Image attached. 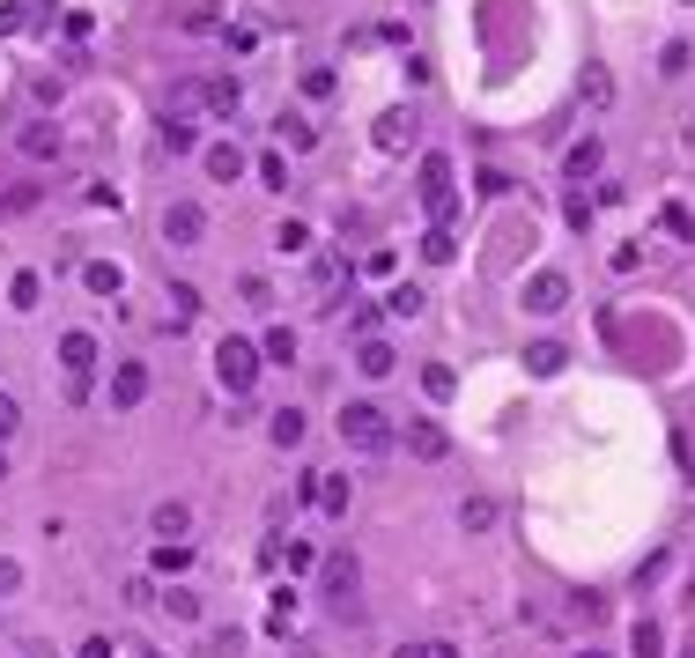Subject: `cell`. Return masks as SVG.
<instances>
[{
	"label": "cell",
	"mask_w": 695,
	"mask_h": 658,
	"mask_svg": "<svg viewBox=\"0 0 695 658\" xmlns=\"http://www.w3.org/2000/svg\"><path fill=\"white\" fill-rule=\"evenodd\" d=\"M392 363H400V355H392L385 341H363V348H355V370H363V378H392Z\"/></svg>",
	"instance_id": "12"
},
{
	"label": "cell",
	"mask_w": 695,
	"mask_h": 658,
	"mask_svg": "<svg viewBox=\"0 0 695 658\" xmlns=\"http://www.w3.org/2000/svg\"><path fill=\"white\" fill-rule=\"evenodd\" d=\"M318 511H333V518H341V511H348V481H333V474L318 481Z\"/></svg>",
	"instance_id": "25"
},
{
	"label": "cell",
	"mask_w": 695,
	"mask_h": 658,
	"mask_svg": "<svg viewBox=\"0 0 695 658\" xmlns=\"http://www.w3.org/2000/svg\"><path fill=\"white\" fill-rule=\"evenodd\" d=\"M200 230H208V215L193 208V200H171V208H163V244H200Z\"/></svg>",
	"instance_id": "4"
},
{
	"label": "cell",
	"mask_w": 695,
	"mask_h": 658,
	"mask_svg": "<svg viewBox=\"0 0 695 658\" xmlns=\"http://www.w3.org/2000/svg\"><path fill=\"white\" fill-rule=\"evenodd\" d=\"M392 658H459V651H452V644H437V636H422V644H400Z\"/></svg>",
	"instance_id": "31"
},
{
	"label": "cell",
	"mask_w": 695,
	"mask_h": 658,
	"mask_svg": "<svg viewBox=\"0 0 695 658\" xmlns=\"http://www.w3.org/2000/svg\"><path fill=\"white\" fill-rule=\"evenodd\" d=\"M23 429V407H15V392H0V437H15Z\"/></svg>",
	"instance_id": "36"
},
{
	"label": "cell",
	"mask_w": 695,
	"mask_h": 658,
	"mask_svg": "<svg viewBox=\"0 0 695 658\" xmlns=\"http://www.w3.org/2000/svg\"><path fill=\"white\" fill-rule=\"evenodd\" d=\"M385 311H392V318H415V311H422V289H415V281H400V289L385 296Z\"/></svg>",
	"instance_id": "22"
},
{
	"label": "cell",
	"mask_w": 695,
	"mask_h": 658,
	"mask_svg": "<svg viewBox=\"0 0 695 658\" xmlns=\"http://www.w3.org/2000/svg\"><path fill=\"white\" fill-rule=\"evenodd\" d=\"M185 562H193V548H185V540H163V548H156V570H185Z\"/></svg>",
	"instance_id": "33"
},
{
	"label": "cell",
	"mask_w": 695,
	"mask_h": 658,
	"mask_svg": "<svg viewBox=\"0 0 695 658\" xmlns=\"http://www.w3.org/2000/svg\"><path fill=\"white\" fill-rule=\"evenodd\" d=\"M585 658H599V651H585Z\"/></svg>",
	"instance_id": "41"
},
{
	"label": "cell",
	"mask_w": 695,
	"mask_h": 658,
	"mask_svg": "<svg viewBox=\"0 0 695 658\" xmlns=\"http://www.w3.org/2000/svg\"><path fill=\"white\" fill-rule=\"evenodd\" d=\"M415 141V119H400V111H392V119L378 126V148H407Z\"/></svg>",
	"instance_id": "24"
},
{
	"label": "cell",
	"mask_w": 695,
	"mask_h": 658,
	"mask_svg": "<svg viewBox=\"0 0 695 658\" xmlns=\"http://www.w3.org/2000/svg\"><path fill=\"white\" fill-rule=\"evenodd\" d=\"M0 474H8V459H0Z\"/></svg>",
	"instance_id": "40"
},
{
	"label": "cell",
	"mask_w": 695,
	"mask_h": 658,
	"mask_svg": "<svg viewBox=\"0 0 695 658\" xmlns=\"http://www.w3.org/2000/svg\"><path fill=\"white\" fill-rule=\"evenodd\" d=\"M289 614H296V592L281 585V592H274V614H267V622H274V629H289Z\"/></svg>",
	"instance_id": "37"
},
{
	"label": "cell",
	"mask_w": 695,
	"mask_h": 658,
	"mask_svg": "<svg viewBox=\"0 0 695 658\" xmlns=\"http://www.w3.org/2000/svg\"><path fill=\"white\" fill-rule=\"evenodd\" d=\"M562 304H570V281H562V274H533V281H525V311H533V318H555Z\"/></svg>",
	"instance_id": "5"
},
{
	"label": "cell",
	"mask_w": 695,
	"mask_h": 658,
	"mask_svg": "<svg viewBox=\"0 0 695 658\" xmlns=\"http://www.w3.org/2000/svg\"><path fill=\"white\" fill-rule=\"evenodd\" d=\"M15 585H23V562H8V555H0V592H15Z\"/></svg>",
	"instance_id": "39"
},
{
	"label": "cell",
	"mask_w": 695,
	"mask_h": 658,
	"mask_svg": "<svg viewBox=\"0 0 695 658\" xmlns=\"http://www.w3.org/2000/svg\"><path fill=\"white\" fill-rule=\"evenodd\" d=\"M208 178H222V185L244 178V148H237V141H215V148H208Z\"/></svg>",
	"instance_id": "11"
},
{
	"label": "cell",
	"mask_w": 695,
	"mask_h": 658,
	"mask_svg": "<svg viewBox=\"0 0 695 658\" xmlns=\"http://www.w3.org/2000/svg\"><path fill=\"white\" fill-rule=\"evenodd\" d=\"M688 658H695V651H688Z\"/></svg>",
	"instance_id": "42"
},
{
	"label": "cell",
	"mask_w": 695,
	"mask_h": 658,
	"mask_svg": "<svg viewBox=\"0 0 695 658\" xmlns=\"http://www.w3.org/2000/svg\"><path fill=\"white\" fill-rule=\"evenodd\" d=\"M0 208H8V215H23V208H37V185H8V193H0Z\"/></svg>",
	"instance_id": "35"
},
{
	"label": "cell",
	"mask_w": 695,
	"mask_h": 658,
	"mask_svg": "<svg viewBox=\"0 0 695 658\" xmlns=\"http://www.w3.org/2000/svg\"><path fill=\"white\" fill-rule=\"evenodd\" d=\"M562 171H570L577 185H585V178L599 171V134H585V141H577V148H570V156H562Z\"/></svg>",
	"instance_id": "15"
},
{
	"label": "cell",
	"mask_w": 695,
	"mask_h": 658,
	"mask_svg": "<svg viewBox=\"0 0 695 658\" xmlns=\"http://www.w3.org/2000/svg\"><path fill=\"white\" fill-rule=\"evenodd\" d=\"M274 134H281V141H289V148H311V141H318V126H311V119H281V126H274Z\"/></svg>",
	"instance_id": "29"
},
{
	"label": "cell",
	"mask_w": 695,
	"mask_h": 658,
	"mask_svg": "<svg viewBox=\"0 0 695 658\" xmlns=\"http://www.w3.org/2000/svg\"><path fill=\"white\" fill-rule=\"evenodd\" d=\"M200 134H193V126H185V119H171V111H163V148H171V156H185V148H193Z\"/></svg>",
	"instance_id": "23"
},
{
	"label": "cell",
	"mask_w": 695,
	"mask_h": 658,
	"mask_svg": "<svg viewBox=\"0 0 695 658\" xmlns=\"http://www.w3.org/2000/svg\"><path fill=\"white\" fill-rule=\"evenodd\" d=\"M259 355H267V363H296V333H289V326H274L267 341H259Z\"/></svg>",
	"instance_id": "20"
},
{
	"label": "cell",
	"mask_w": 695,
	"mask_h": 658,
	"mask_svg": "<svg viewBox=\"0 0 695 658\" xmlns=\"http://www.w3.org/2000/svg\"><path fill=\"white\" fill-rule=\"evenodd\" d=\"M148 525H156V540H185V533H193V511H185V503H156Z\"/></svg>",
	"instance_id": "10"
},
{
	"label": "cell",
	"mask_w": 695,
	"mask_h": 658,
	"mask_svg": "<svg viewBox=\"0 0 695 658\" xmlns=\"http://www.w3.org/2000/svg\"><path fill=\"white\" fill-rule=\"evenodd\" d=\"M459 525H466V533H488V525H496V503H488V496H466V503H459Z\"/></svg>",
	"instance_id": "18"
},
{
	"label": "cell",
	"mask_w": 695,
	"mask_h": 658,
	"mask_svg": "<svg viewBox=\"0 0 695 658\" xmlns=\"http://www.w3.org/2000/svg\"><path fill=\"white\" fill-rule=\"evenodd\" d=\"M148 400V363H119L111 370V407H141Z\"/></svg>",
	"instance_id": "7"
},
{
	"label": "cell",
	"mask_w": 695,
	"mask_h": 658,
	"mask_svg": "<svg viewBox=\"0 0 695 658\" xmlns=\"http://www.w3.org/2000/svg\"><path fill=\"white\" fill-rule=\"evenodd\" d=\"M171 311H178V318L200 311V289H193V281H171Z\"/></svg>",
	"instance_id": "34"
},
{
	"label": "cell",
	"mask_w": 695,
	"mask_h": 658,
	"mask_svg": "<svg viewBox=\"0 0 695 658\" xmlns=\"http://www.w3.org/2000/svg\"><path fill=\"white\" fill-rule=\"evenodd\" d=\"M422 385H429V400H452V385H459V378H452L444 363H429V370H422Z\"/></svg>",
	"instance_id": "32"
},
{
	"label": "cell",
	"mask_w": 695,
	"mask_h": 658,
	"mask_svg": "<svg viewBox=\"0 0 695 658\" xmlns=\"http://www.w3.org/2000/svg\"><path fill=\"white\" fill-rule=\"evenodd\" d=\"M237 74H208V82H200V104H215V111H237Z\"/></svg>",
	"instance_id": "14"
},
{
	"label": "cell",
	"mask_w": 695,
	"mask_h": 658,
	"mask_svg": "<svg viewBox=\"0 0 695 658\" xmlns=\"http://www.w3.org/2000/svg\"><path fill=\"white\" fill-rule=\"evenodd\" d=\"M259 363H267V355H259L252 341H222L215 348V378L230 385V392H252L259 385Z\"/></svg>",
	"instance_id": "2"
},
{
	"label": "cell",
	"mask_w": 695,
	"mask_h": 658,
	"mask_svg": "<svg viewBox=\"0 0 695 658\" xmlns=\"http://www.w3.org/2000/svg\"><path fill=\"white\" fill-rule=\"evenodd\" d=\"M37 296H45V281H37V274H15L8 281V304L15 311H37Z\"/></svg>",
	"instance_id": "19"
},
{
	"label": "cell",
	"mask_w": 695,
	"mask_h": 658,
	"mask_svg": "<svg viewBox=\"0 0 695 658\" xmlns=\"http://www.w3.org/2000/svg\"><path fill=\"white\" fill-rule=\"evenodd\" d=\"M156 607H171V614H178V622H200V599H193V592H185V585H171V599H156Z\"/></svg>",
	"instance_id": "28"
},
{
	"label": "cell",
	"mask_w": 695,
	"mask_h": 658,
	"mask_svg": "<svg viewBox=\"0 0 695 658\" xmlns=\"http://www.w3.org/2000/svg\"><path fill=\"white\" fill-rule=\"evenodd\" d=\"M274 244H281V252H311V230H304V222H281V230H274Z\"/></svg>",
	"instance_id": "27"
},
{
	"label": "cell",
	"mask_w": 695,
	"mask_h": 658,
	"mask_svg": "<svg viewBox=\"0 0 695 658\" xmlns=\"http://www.w3.org/2000/svg\"><path fill=\"white\" fill-rule=\"evenodd\" d=\"M82 281H89V289H97V296H119V281H126V274H119V267H104V259H97V267H89Z\"/></svg>",
	"instance_id": "30"
},
{
	"label": "cell",
	"mask_w": 695,
	"mask_h": 658,
	"mask_svg": "<svg viewBox=\"0 0 695 658\" xmlns=\"http://www.w3.org/2000/svg\"><path fill=\"white\" fill-rule=\"evenodd\" d=\"M60 370H67V385L82 392L89 370H97V341H89V333H67V341H60Z\"/></svg>",
	"instance_id": "6"
},
{
	"label": "cell",
	"mask_w": 695,
	"mask_h": 658,
	"mask_svg": "<svg viewBox=\"0 0 695 658\" xmlns=\"http://www.w3.org/2000/svg\"><path fill=\"white\" fill-rule=\"evenodd\" d=\"M629 651H636V658H659V651H666V629H659V622H636Z\"/></svg>",
	"instance_id": "21"
},
{
	"label": "cell",
	"mask_w": 695,
	"mask_h": 658,
	"mask_svg": "<svg viewBox=\"0 0 695 658\" xmlns=\"http://www.w3.org/2000/svg\"><path fill=\"white\" fill-rule=\"evenodd\" d=\"M407 451H415V459H444V451H452V437H444L437 422H407Z\"/></svg>",
	"instance_id": "9"
},
{
	"label": "cell",
	"mask_w": 695,
	"mask_h": 658,
	"mask_svg": "<svg viewBox=\"0 0 695 658\" xmlns=\"http://www.w3.org/2000/svg\"><path fill=\"white\" fill-rule=\"evenodd\" d=\"M267 437H274L281 451H296V444H304V415H296V407H281V415L267 422Z\"/></svg>",
	"instance_id": "17"
},
{
	"label": "cell",
	"mask_w": 695,
	"mask_h": 658,
	"mask_svg": "<svg viewBox=\"0 0 695 658\" xmlns=\"http://www.w3.org/2000/svg\"><path fill=\"white\" fill-rule=\"evenodd\" d=\"M348 592H355V555H326V599L348 614Z\"/></svg>",
	"instance_id": "8"
},
{
	"label": "cell",
	"mask_w": 695,
	"mask_h": 658,
	"mask_svg": "<svg viewBox=\"0 0 695 658\" xmlns=\"http://www.w3.org/2000/svg\"><path fill=\"white\" fill-rule=\"evenodd\" d=\"M422 208L437 215V230L452 222V208H459V193H452V163L444 156H422Z\"/></svg>",
	"instance_id": "3"
},
{
	"label": "cell",
	"mask_w": 695,
	"mask_h": 658,
	"mask_svg": "<svg viewBox=\"0 0 695 658\" xmlns=\"http://www.w3.org/2000/svg\"><path fill=\"white\" fill-rule=\"evenodd\" d=\"M341 437L355 451H392V415H385V407H370V400H348L341 407Z\"/></svg>",
	"instance_id": "1"
},
{
	"label": "cell",
	"mask_w": 695,
	"mask_h": 658,
	"mask_svg": "<svg viewBox=\"0 0 695 658\" xmlns=\"http://www.w3.org/2000/svg\"><path fill=\"white\" fill-rule=\"evenodd\" d=\"M452 252H459V244H452V230H429V237H422V259H429V267H444Z\"/></svg>",
	"instance_id": "26"
},
{
	"label": "cell",
	"mask_w": 695,
	"mask_h": 658,
	"mask_svg": "<svg viewBox=\"0 0 695 658\" xmlns=\"http://www.w3.org/2000/svg\"><path fill=\"white\" fill-rule=\"evenodd\" d=\"M562 363H570V355H562V341H533V348H525V370H533V378H555Z\"/></svg>",
	"instance_id": "13"
},
{
	"label": "cell",
	"mask_w": 695,
	"mask_h": 658,
	"mask_svg": "<svg viewBox=\"0 0 695 658\" xmlns=\"http://www.w3.org/2000/svg\"><path fill=\"white\" fill-rule=\"evenodd\" d=\"M23 156H60V126L30 119V126H23Z\"/></svg>",
	"instance_id": "16"
},
{
	"label": "cell",
	"mask_w": 695,
	"mask_h": 658,
	"mask_svg": "<svg viewBox=\"0 0 695 658\" xmlns=\"http://www.w3.org/2000/svg\"><path fill=\"white\" fill-rule=\"evenodd\" d=\"M666 230H673V237H688V244H695V215H688V208H666Z\"/></svg>",
	"instance_id": "38"
}]
</instances>
